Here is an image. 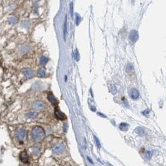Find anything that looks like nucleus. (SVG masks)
I'll return each mask as SVG.
<instances>
[{
    "mask_svg": "<svg viewBox=\"0 0 166 166\" xmlns=\"http://www.w3.org/2000/svg\"><path fill=\"white\" fill-rule=\"evenodd\" d=\"M55 115L56 118H57L59 120H64L65 119V114L61 112V111L58 109V108H56L55 109Z\"/></svg>",
    "mask_w": 166,
    "mask_h": 166,
    "instance_id": "nucleus-8",
    "label": "nucleus"
},
{
    "mask_svg": "<svg viewBox=\"0 0 166 166\" xmlns=\"http://www.w3.org/2000/svg\"><path fill=\"white\" fill-rule=\"evenodd\" d=\"M38 74L39 77H45V76H46V72H45V71L44 70V69H39Z\"/></svg>",
    "mask_w": 166,
    "mask_h": 166,
    "instance_id": "nucleus-17",
    "label": "nucleus"
},
{
    "mask_svg": "<svg viewBox=\"0 0 166 166\" xmlns=\"http://www.w3.org/2000/svg\"><path fill=\"white\" fill-rule=\"evenodd\" d=\"M32 151L33 154L35 155H38L41 151V147L39 144H35L32 147Z\"/></svg>",
    "mask_w": 166,
    "mask_h": 166,
    "instance_id": "nucleus-11",
    "label": "nucleus"
},
{
    "mask_svg": "<svg viewBox=\"0 0 166 166\" xmlns=\"http://www.w3.org/2000/svg\"><path fill=\"white\" fill-rule=\"evenodd\" d=\"M70 10H71V16H73V3H71L70 5Z\"/></svg>",
    "mask_w": 166,
    "mask_h": 166,
    "instance_id": "nucleus-25",
    "label": "nucleus"
},
{
    "mask_svg": "<svg viewBox=\"0 0 166 166\" xmlns=\"http://www.w3.org/2000/svg\"><path fill=\"white\" fill-rule=\"evenodd\" d=\"M139 38L138 33H137V31H135L134 29L132 30V31L130 32V34H129V39L133 43H135L137 41Z\"/></svg>",
    "mask_w": 166,
    "mask_h": 166,
    "instance_id": "nucleus-5",
    "label": "nucleus"
},
{
    "mask_svg": "<svg viewBox=\"0 0 166 166\" xmlns=\"http://www.w3.org/2000/svg\"><path fill=\"white\" fill-rule=\"evenodd\" d=\"M16 22H17V19H16V18L14 17V16L10 17L9 18V23L10 24L14 25L15 23H16Z\"/></svg>",
    "mask_w": 166,
    "mask_h": 166,
    "instance_id": "nucleus-19",
    "label": "nucleus"
},
{
    "mask_svg": "<svg viewBox=\"0 0 166 166\" xmlns=\"http://www.w3.org/2000/svg\"><path fill=\"white\" fill-rule=\"evenodd\" d=\"M131 96L133 99H137L139 97V92L136 89H132Z\"/></svg>",
    "mask_w": 166,
    "mask_h": 166,
    "instance_id": "nucleus-10",
    "label": "nucleus"
},
{
    "mask_svg": "<svg viewBox=\"0 0 166 166\" xmlns=\"http://www.w3.org/2000/svg\"><path fill=\"white\" fill-rule=\"evenodd\" d=\"M31 136L32 140L34 141H41L45 137V131L40 126H36L31 131Z\"/></svg>",
    "mask_w": 166,
    "mask_h": 166,
    "instance_id": "nucleus-1",
    "label": "nucleus"
},
{
    "mask_svg": "<svg viewBox=\"0 0 166 166\" xmlns=\"http://www.w3.org/2000/svg\"><path fill=\"white\" fill-rule=\"evenodd\" d=\"M64 149H65L64 145L61 144L56 146L55 147L53 148L52 151H53V152H54L55 154H59V153H61V152H63Z\"/></svg>",
    "mask_w": 166,
    "mask_h": 166,
    "instance_id": "nucleus-7",
    "label": "nucleus"
},
{
    "mask_svg": "<svg viewBox=\"0 0 166 166\" xmlns=\"http://www.w3.org/2000/svg\"><path fill=\"white\" fill-rule=\"evenodd\" d=\"M66 34H67V17L66 16L65 23L64 24V40H66Z\"/></svg>",
    "mask_w": 166,
    "mask_h": 166,
    "instance_id": "nucleus-16",
    "label": "nucleus"
},
{
    "mask_svg": "<svg viewBox=\"0 0 166 166\" xmlns=\"http://www.w3.org/2000/svg\"><path fill=\"white\" fill-rule=\"evenodd\" d=\"M32 108L36 111H42L45 108V104L41 101H36L32 103Z\"/></svg>",
    "mask_w": 166,
    "mask_h": 166,
    "instance_id": "nucleus-3",
    "label": "nucleus"
},
{
    "mask_svg": "<svg viewBox=\"0 0 166 166\" xmlns=\"http://www.w3.org/2000/svg\"><path fill=\"white\" fill-rule=\"evenodd\" d=\"M119 129H120L122 131L126 132V131H128V129H129V125H128V124L124 123V122L121 123L120 124V126H119Z\"/></svg>",
    "mask_w": 166,
    "mask_h": 166,
    "instance_id": "nucleus-14",
    "label": "nucleus"
},
{
    "mask_svg": "<svg viewBox=\"0 0 166 166\" xmlns=\"http://www.w3.org/2000/svg\"><path fill=\"white\" fill-rule=\"evenodd\" d=\"M74 56H75V58L78 61L79 60V52H78V51H77V49L75 51V54H74Z\"/></svg>",
    "mask_w": 166,
    "mask_h": 166,
    "instance_id": "nucleus-21",
    "label": "nucleus"
},
{
    "mask_svg": "<svg viewBox=\"0 0 166 166\" xmlns=\"http://www.w3.org/2000/svg\"><path fill=\"white\" fill-rule=\"evenodd\" d=\"M81 21V18L79 16V14H76V25H79V24L80 23Z\"/></svg>",
    "mask_w": 166,
    "mask_h": 166,
    "instance_id": "nucleus-20",
    "label": "nucleus"
},
{
    "mask_svg": "<svg viewBox=\"0 0 166 166\" xmlns=\"http://www.w3.org/2000/svg\"><path fill=\"white\" fill-rule=\"evenodd\" d=\"M16 135L19 140L25 141L27 139V131L25 129H19L16 132Z\"/></svg>",
    "mask_w": 166,
    "mask_h": 166,
    "instance_id": "nucleus-2",
    "label": "nucleus"
},
{
    "mask_svg": "<svg viewBox=\"0 0 166 166\" xmlns=\"http://www.w3.org/2000/svg\"><path fill=\"white\" fill-rule=\"evenodd\" d=\"M19 158H20V160L25 164L28 163V160H29L28 155L25 151H23L21 152L20 154H19Z\"/></svg>",
    "mask_w": 166,
    "mask_h": 166,
    "instance_id": "nucleus-6",
    "label": "nucleus"
},
{
    "mask_svg": "<svg viewBox=\"0 0 166 166\" xmlns=\"http://www.w3.org/2000/svg\"><path fill=\"white\" fill-rule=\"evenodd\" d=\"M135 132L136 134H137L139 135H140V136H142V135H144L145 134L144 130L142 128H140V127L136 128V129H135Z\"/></svg>",
    "mask_w": 166,
    "mask_h": 166,
    "instance_id": "nucleus-13",
    "label": "nucleus"
},
{
    "mask_svg": "<svg viewBox=\"0 0 166 166\" xmlns=\"http://www.w3.org/2000/svg\"><path fill=\"white\" fill-rule=\"evenodd\" d=\"M23 72L24 73L26 78L31 79L34 76V72L33 70L29 68H25L23 69Z\"/></svg>",
    "mask_w": 166,
    "mask_h": 166,
    "instance_id": "nucleus-4",
    "label": "nucleus"
},
{
    "mask_svg": "<svg viewBox=\"0 0 166 166\" xmlns=\"http://www.w3.org/2000/svg\"><path fill=\"white\" fill-rule=\"evenodd\" d=\"M22 25H23V27L25 28H28L29 26V23H28V21H25L23 23V24H22Z\"/></svg>",
    "mask_w": 166,
    "mask_h": 166,
    "instance_id": "nucleus-22",
    "label": "nucleus"
},
{
    "mask_svg": "<svg viewBox=\"0 0 166 166\" xmlns=\"http://www.w3.org/2000/svg\"><path fill=\"white\" fill-rule=\"evenodd\" d=\"M94 139H95L96 144V145H97V146H98V147H101V144H100V142H99V140H98V139H97V137H96L95 136H94Z\"/></svg>",
    "mask_w": 166,
    "mask_h": 166,
    "instance_id": "nucleus-23",
    "label": "nucleus"
},
{
    "mask_svg": "<svg viewBox=\"0 0 166 166\" xmlns=\"http://www.w3.org/2000/svg\"><path fill=\"white\" fill-rule=\"evenodd\" d=\"M109 89H110V91L112 93V94L115 95L116 93H117V88L115 86V85H114L113 84H111L109 86Z\"/></svg>",
    "mask_w": 166,
    "mask_h": 166,
    "instance_id": "nucleus-15",
    "label": "nucleus"
},
{
    "mask_svg": "<svg viewBox=\"0 0 166 166\" xmlns=\"http://www.w3.org/2000/svg\"><path fill=\"white\" fill-rule=\"evenodd\" d=\"M48 60H49V59H48L47 57H45V56H42L40 58V63L41 64H42L43 65L46 64V63H47V62L48 61Z\"/></svg>",
    "mask_w": 166,
    "mask_h": 166,
    "instance_id": "nucleus-18",
    "label": "nucleus"
},
{
    "mask_svg": "<svg viewBox=\"0 0 166 166\" xmlns=\"http://www.w3.org/2000/svg\"><path fill=\"white\" fill-rule=\"evenodd\" d=\"M48 99H49V101L50 102H51V103L52 104L53 106H57V99H56V97H54V95L52 94H48Z\"/></svg>",
    "mask_w": 166,
    "mask_h": 166,
    "instance_id": "nucleus-9",
    "label": "nucleus"
},
{
    "mask_svg": "<svg viewBox=\"0 0 166 166\" xmlns=\"http://www.w3.org/2000/svg\"><path fill=\"white\" fill-rule=\"evenodd\" d=\"M38 112L36 111H32V112H29L26 114V117L29 119H34L38 116Z\"/></svg>",
    "mask_w": 166,
    "mask_h": 166,
    "instance_id": "nucleus-12",
    "label": "nucleus"
},
{
    "mask_svg": "<svg viewBox=\"0 0 166 166\" xmlns=\"http://www.w3.org/2000/svg\"><path fill=\"white\" fill-rule=\"evenodd\" d=\"M126 69H127V71H131V70L132 69V65H131L130 64H128L126 66Z\"/></svg>",
    "mask_w": 166,
    "mask_h": 166,
    "instance_id": "nucleus-24",
    "label": "nucleus"
}]
</instances>
